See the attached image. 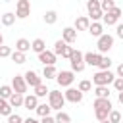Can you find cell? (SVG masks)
<instances>
[{
    "instance_id": "cell-3",
    "label": "cell",
    "mask_w": 123,
    "mask_h": 123,
    "mask_svg": "<svg viewBox=\"0 0 123 123\" xmlns=\"http://www.w3.org/2000/svg\"><path fill=\"white\" fill-rule=\"evenodd\" d=\"M69 62H71V71H73V73L85 71V62H83V52H81V50H75V48H73V54H71Z\"/></svg>"
},
{
    "instance_id": "cell-46",
    "label": "cell",
    "mask_w": 123,
    "mask_h": 123,
    "mask_svg": "<svg viewBox=\"0 0 123 123\" xmlns=\"http://www.w3.org/2000/svg\"><path fill=\"white\" fill-rule=\"evenodd\" d=\"M100 123H110V121H108V119H106V121H100Z\"/></svg>"
},
{
    "instance_id": "cell-1",
    "label": "cell",
    "mask_w": 123,
    "mask_h": 123,
    "mask_svg": "<svg viewBox=\"0 0 123 123\" xmlns=\"http://www.w3.org/2000/svg\"><path fill=\"white\" fill-rule=\"evenodd\" d=\"M48 106H50V110L62 111V108L65 106L63 92H60V90H48Z\"/></svg>"
},
{
    "instance_id": "cell-22",
    "label": "cell",
    "mask_w": 123,
    "mask_h": 123,
    "mask_svg": "<svg viewBox=\"0 0 123 123\" xmlns=\"http://www.w3.org/2000/svg\"><path fill=\"white\" fill-rule=\"evenodd\" d=\"M111 63H113V60H111L110 56H102V58H100V63H98V67H100V71H108V69L111 67Z\"/></svg>"
},
{
    "instance_id": "cell-27",
    "label": "cell",
    "mask_w": 123,
    "mask_h": 123,
    "mask_svg": "<svg viewBox=\"0 0 123 123\" xmlns=\"http://www.w3.org/2000/svg\"><path fill=\"white\" fill-rule=\"evenodd\" d=\"M54 121L56 123H71V115L65 113V111H58L56 117H54Z\"/></svg>"
},
{
    "instance_id": "cell-41",
    "label": "cell",
    "mask_w": 123,
    "mask_h": 123,
    "mask_svg": "<svg viewBox=\"0 0 123 123\" xmlns=\"http://www.w3.org/2000/svg\"><path fill=\"white\" fill-rule=\"evenodd\" d=\"M113 88H115L117 92H123V79L115 77V79H113Z\"/></svg>"
},
{
    "instance_id": "cell-8",
    "label": "cell",
    "mask_w": 123,
    "mask_h": 123,
    "mask_svg": "<svg viewBox=\"0 0 123 123\" xmlns=\"http://www.w3.org/2000/svg\"><path fill=\"white\" fill-rule=\"evenodd\" d=\"M119 17H121V10L115 6L113 10H110V12H106V13L102 15V21H104L106 25H115V23L119 21Z\"/></svg>"
},
{
    "instance_id": "cell-39",
    "label": "cell",
    "mask_w": 123,
    "mask_h": 123,
    "mask_svg": "<svg viewBox=\"0 0 123 123\" xmlns=\"http://www.w3.org/2000/svg\"><path fill=\"white\" fill-rule=\"evenodd\" d=\"M86 10H88V12L100 10V2H98V0H88V2H86Z\"/></svg>"
},
{
    "instance_id": "cell-43",
    "label": "cell",
    "mask_w": 123,
    "mask_h": 123,
    "mask_svg": "<svg viewBox=\"0 0 123 123\" xmlns=\"http://www.w3.org/2000/svg\"><path fill=\"white\" fill-rule=\"evenodd\" d=\"M23 123H40V121L35 119V117H27V119H23Z\"/></svg>"
},
{
    "instance_id": "cell-11",
    "label": "cell",
    "mask_w": 123,
    "mask_h": 123,
    "mask_svg": "<svg viewBox=\"0 0 123 123\" xmlns=\"http://www.w3.org/2000/svg\"><path fill=\"white\" fill-rule=\"evenodd\" d=\"M62 40H63L65 44H73V42L77 40V31H75L73 27H65V29L62 31Z\"/></svg>"
},
{
    "instance_id": "cell-15",
    "label": "cell",
    "mask_w": 123,
    "mask_h": 123,
    "mask_svg": "<svg viewBox=\"0 0 123 123\" xmlns=\"http://www.w3.org/2000/svg\"><path fill=\"white\" fill-rule=\"evenodd\" d=\"M37 106H38V98H37L35 94L23 96V108H25V110H35Z\"/></svg>"
},
{
    "instance_id": "cell-20",
    "label": "cell",
    "mask_w": 123,
    "mask_h": 123,
    "mask_svg": "<svg viewBox=\"0 0 123 123\" xmlns=\"http://www.w3.org/2000/svg\"><path fill=\"white\" fill-rule=\"evenodd\" d=\"M31 50H33V52H37V54H40V52H44V50H46V42H44L42 38H35V40L31 42Z\"/></svg>"
},
{
    "instance_id": "cell-14",
    "label": "cell",
    "mask_w": 123,
    "mask_h": 123,
    "mask_svg": "<svg viewBox=\"0 0 123 123\" xmlns=\"http://www.w3.org/2000/svg\"><path fill=\"white\" fill-rule=\"evenodd\" d=\"M94 110H108V111H111L113 104H111L110 98H96L94 100Z\"/></svg>"
},
{
    "instance_id": "cell-28",
    "label": "cell",
    "mask_w": 123,
    "mask_h": 123,
    "mask_svg": "<svg viewBox=\"0 0 123 123\" xmlns=\"http://www.w3.org/2000/svg\"><path fill=\"white\" fill-rule=\"evenodd\" d=\"M113 8H115V2H113V0H102V2H100V12H102V13H106V12L113 10Z\"/></svg>"
},
{
    "instance_id": "cell-4",
    "label": "cell",
    "mask_w": 123,
    "mask_h": 123,
    "mask_svg": "<svg viewBox=\"0 0 123 123\" xmlns=\"http://www.w3.org/2000/svg\"><path fill=\"white\" fill-rule=\"evenodd\" d=\"M111 46H113V37H111V35L104 33L102 37H98L96 48H98V54H100V56H102L104 52H110V50H111Z\"/></svg>"
},
{
    "instance_id": "cell-29",
    "label": "cell",
    "mask_w": 123,
    "mask_h": 123,
    "mask_svg": "<svg viewBox=\"0 0 123 123\" xmlns=\"http://www.w3.org/2000/svg\"><path fill=\"white\" fill-rule=\"evenodd\" d=\"M35 96H37V98H44V96H48V88H46L44 83H40L38 86H35Z\"/></svg>"
},
{
    "instance_id": "cell-26",
    "label": "cell",
    "mask_w": 123,
    "mask_h": 123,
    "mask_svg": "<svg viewBox=\"0 0 123 123\" xmlns=\"http://www.w3.org/2000/svg\"><path fill=\"white\" fill-rule=\"evenodd\" d=\"M94 94H96V98H110V86H96L94 88Z\"/></svg>"
},
{
    "instance_id": "cell-5",
    "label": "cell",
    "mask_w": 123,
    "mask_h": 123,
    "mask_svg": "<svg viewBox=\"0 0 123 123\" xmlns=\"http://www.w3.org/2000/svg\"><path fill=\"white\" fill-rule=\"evenodd\" d=\"M15 19H25V17H29L31 15V4H29V0H17V4H15Z\"/></svg>"
},
{
    "instance_id": "cell-23",
    "label": "cell",
    "mask_w": 123,
    "mask_h": 123,
    "mask_svg": "<svg viewBox=\"0 0 123 123\" xmlns=\"http://www.w3.org/2000/svg\"><path fill=\"white\" fill-rule=\"evenodd\" d=\"M35 111H37V115H38V117H46V115H50V111H52V110H50V106H48V104H38V106L35 108Z\"/></svg>"
},
{
    "instance_id": "cell-40",
    "label": "cell",
    "mask_w": 123,
    "mask_h": 123,
    "mask_svg": "<svg viewBox=\"0 0 123 123\" xmlns=\"http://www.w3.org/2000/svg\"><path fill=\"white\" fill-rule=\"evenodd\" d=\"M10 56H12V48L2 44V46H0V58H10Z\"/></svg>"
},
{
    "instance_id": "cell-32",
    "label": "cell",
    "mask_w": 123,
    "mask_h": 123,
    "mask_svg": "<svg viewBox=\"0 0 123 123\" xmlns=\"http://www.w3.org/2000/svg\"><path fill=\"white\" fill-rule=\"evenodd\" d=\"M90 88H92V83H90V81H86V79H83V81L79 83V86H77V90H79V92H83V94H85V92H88Z\"/></svg>"
},
{
    "instance_id": "cell-37",
    "label": "cell",
    "mask_w": 123,
    "mask_h": 123,
    "mask_svg": "<svg viewBox=\"0 0 123 123\" xmlns=\"http://www.w3.org/2000/svg\"><path fill=\"white\" fill-rule=\"evenodd\" d=\"M63 46H65V42H63L62 38H60V40H56L54 50H52V52H54V56H60V52H62V48H63Z\"/></svg>"
},
{
    "instance_id": "cell-35",
    "label": "cell",
    "mask_w": 123,
    "mask_h": 123,
    "mask_svg": "<svg viewBox=\"0 0 123 123\" xmlns=\"http://www.w3.org/2000/svg\"><path fill=\"white\" fill-rule=\"evenodd\" d=\"M71 54H73V46H69V44H65V46L62 48V52H60V56H62V58H67V60L71 58Z\"/></svg>"
},
{
    "instance_id": "cell-13",
    "label": "cell",
    "mask_w": 123,
    "mask_h": 123,
    "mask_svg": "<svg viewBox=\"0 0 123 123\" xmlns=\"http://www.w3.org/2000/svg\"><path fill=\"white\" fill-rule=\"evenodd\" d=\"M100 54L98 52H86V54H83V62H85V65H96L98 67V63H100Z\"/></svg>"
},
{
    "instance_id": "cell-21",
    "label": "cell",
    "mask_w": 123,
    "mask_h": 123,
    "mask_svg": "<svg viewBox=\"0 0 123 123\" xmlns=\"http://www.w3.org/2000/svg\"><path fill=\"white\" fill-rule=\"evenodd\" d=\"M56 75H58L56 65H46V67L42 69V77H46V81H48V79H56Z\"/></svg>"
},
{
    "instance_id": "cell-34",
    "label": "cell",
    "mask_w": 123,
    "mask_h": 123,
    "mask_svg": "<svg viewBox=\"0 0 123 123\" xmlns=\"http://www.w3.org/2000/svg\"><path fill=\"white\" fill-rule=\"evenodd\" d=\"M108 121H110V123H119V121H121V113H119L117 110H111V111L108 113Z\"/></svg>"
},
{
    "instance_id": "cell-10",
    "label": "cell",
    "mask_w": 123,
    "mask_h": 123,
    "mask_svg": "<svg viewBox=\"0 0 123 123\" xmlns=\"http://www.w3.org/2000/svg\"><path fill=\"white\" fill-rule=\"evenodd\" d=\"M23 79H25V83H27V86H38L40 83H42V77H38V73L37 71H33V69H29L25 75H23Z\"/></svg>"
},
{
    "instance_id": "cell-30",
    "label": "cell",
    "mask_w": 123,
    "mask_h": 123,
    "mask_svg": "<svg viewBox=\"0 0 123 123\" xmlns=\"http://www.w3.org/2000/svg\"><path fill=\"white\" fill-rule=\"evenodd\" d=\"M12 94H13V90H12L10 85H2V86H0V98H2V100H8Z\"/></svg>"
},
{
    "instance_id": "cell-17",
    "label": "cell",
    "mask_w": 123,
    "mask_h": 123,
    "mask_svg": "<svg viewBox=\"0 0 123 123\" xmlns=\"http://www.w3.org/2000/svg\"><path fill=\"white\" fill-rule=\"evenodd\" d=\"M86 31H88V33H90L92 37H96V38L104 35V27H102V23H100V21H96V23H90Z\"/></svg>"
},
{
    "instance_id": "cell-19",
    "label": "cell",
    "mask_w": 123,
    "mask_h": 123,
    "mask_svg": "<svg viewBox=\"0 0 123 123\" xmlns=\"http://www.w3.org/2000/svg\"><path fill=\"white\" fill-rule=\"evenodd\" d=\"M8 104H10V108L13 110V108H21L23 106V94H12L10 98H8Z\"/></svg>"
},
{
    "instance_id": "cell-24",
    "label": "cell",
    "mask_w": 123,
    "mask_h": 123,
    "mask_svg": "<svg viewBox=\"0 0 123 123\" xmlns=\"http://www.w3.org/2000/svg\"><path fill=\"white\" fill-rule=\"evenodd\" d=\"M56 21H58V13H56L54 10H48V12L44 13V23H46V25H54Z\"/></svg>"
},
{
    "instance_id": "cell-33",
    "label": "cell",
    "mask_w": 123,
    "mask_h": 123,
    "mask_svg": "<svg viewBox=\"0 0 123 123\" xmlns=\"http://www.w3.org/2000/svg\"><path fill=\"white\" fill-rule=\"evenodd\" d=\"M12 62H15V63H25L27 62V58H25V54H21V52H12Z\"/></svg>"
},
{
    "instance_id": "cell-36",
    "label": "cell",
    "mask_w": 123,
    "mask_h": 123,
    "mask_svg": "<svg viewBox=\"0 0 123 123\" xmlns=\"http://www.w3.org/2000/svg\"><path fill=\"white\" fill-rule=\"evenodd\" d=\"M108 113H110L108 110H94V115H96L98 121H106L108 119Z\"/></svg>"
},
{
    "instance_id": "cell-2",
    "label": "cell",
    "mask_w": 123,
    "mask_h": 123,
    "mask_svg": "<svg viewBox=\"0 0 123 123\" xmlns=\"http://www.w3.org/2000/svg\"><path fill=\"white\" fill-rule=\"evenodd\" d=\"M113 79H115V75L110 69L108 71H96L92 75V83L96 86H110V83H113Z\"/></svg>"
},
{
    "instance_id": "cell-9",
    "label": "cell",
    "mask_w": 123,
    "mask_h": 123,
    "mask_svg": "<svg viewBox=\"0 0 123 123\" xmlns=\"http://www.w3.org/2000/svg\"><path fill=\"white\" fill-rule=\"evenodd\" d=\"M63 98H65V102H73V104H79V102H83V92H79L77 88L69 86V88L63 92Z\"/></svg>"
},
{
    "instance_id": "cell-25",
    "label": "cell",
    "mask_w": 123,
    "mask_h": 123,
    "mask_svg": "<svg viewBox=\"0 0 123 123\" xmlns=\"http://www.w3.org/2000/svg\"><path fill=\"white\" fill-rule=\"evenodd\" d=\"M0 21H2V25L10 27V25H13V23H15V15H13L12 12H6V13L0 17Z\"/></svg>"
},
{
    "instance_id": "cell-6",
    "label": "cell",
    "mask_w": 123,
    "mask_h": 123,
    "mask_svg": "<svg viewBox=\"0 0 123 123\" xmlns=\"http://www.w3.org/2000/svg\"><path fill=\"white\" fill-rule=\"evenodd\" d=\"M56 81H58L60 86L69 88V86L73 85V81H75V73H73V71H60V73L56 75Z\"/></svg>"
},
{
    "instance_id": "cell-7",
    "label": "cell",
    "mask_w": 123,
    "mask_h": 123,
    "mask_svg": "<svg viewBox=\"0 0 123 123\" xmlns=\"http://www.w3.org/2000/svg\"><path fill=\"white\" fill-rule=\"evenodd\" d=\"M27 83H25V79H23V75H15L13 79H12V90L15 92V94H23L25 96V92H27Z\"/></svg>"
},
{
    "instance_id": "cell-16",
    "label": "cell",
    "mask_w": 123,
    "mask_h": 123,
    "mask_svg": "<svg viewBox=\"0 0 123 123\" xmlns=\"http://www.w3.org/2000/svg\"><path fill=\"white\" fill-rule=\"evenodd\" d=\"M88 25H90V21H88V17L86 15H79L77 19H75V31H86L88 29Z\"/></svg>"
},
{
    "instance_id": "cell-45",
    "label": "cell",
    "mask_w": 123,
    "mask_h": 123,
    "mask_svg": "<svg viewBox=\"0 0 123 123\" xmlns=\"http://www.w3.org/2000/svg\"><path fill=\"white\" fill-rule=\"evenodd\" d=\"M4 44V37H2V33H0V46Z\"/></svg>"
},
{
    "instance_id": "cell-31",
    "label": "cell",
    "mask_w": 123,
    "mask_h": 123,
    "mask_svg": "<svg viewBox=\"0 0 123 123\" xmlns=\"http://www.w3.org/2000/svg\"><path fill=\"white\" fill-rule=\"evenodd\" d=\"M12 113V108H10V104H8V100H2L0 98V115H10Z\"/></svg>"
},
{
    "instance_id": "cell-42",
    "label": "cell",
    "mask_w": 123,
    "mask_h": 123,
    "mask_svg": "<svg viewBox=\"0 0 123 123\" xmlns=\"http://www.w3.org/2000/svg\"><path fill=\"white\" fill-rule=\"evenodd\" d=\"M40 123H56V121H54V117H52V115H46V117H42V119H40Z\"/></svg>"
},
{
    "instance_id": "cell-44",
    "label": "cell",
    "mask_w": 123,
    "mask_h": 123,
    "mask_svg": "<svg viewBox=\"0 0 123 123\" xmlns=\"http://www.w3.org/2000/svg\"><path fill=\"white\" fill-rule=\"evenodd\" d=\"M117 37L123 38V25H117Z\"/></svg>"
},
{
    "instance_id": "cell-12",
    "label": "cell",
    "mask_w": 123,
    "mask_h": 123,
    "mask_svg": "<svg viewBox=\"0 0 123 123\" xmlns=\"http://www.w3.org/2000/svg\"><path fill=\"white\" fill-rule=\"evenodd\" d=\"M38 62L44 63V67H46V65H54V63H56V56H54L52 50H44V52L38 54Z\"/></svg>"
},
{
    "instance_id": "cell-18",
    "label": "cell",
    "mask_w": 123,
    "mask_h": 123,
    "mask_svg": "<svg viewBox=\"0 0 123 123\" xmlns=\"http://www.w3.org/2000/svg\"><path fill=\"white\" fill-rule=\"evenodd\" d=\"M29 50H31V42H29L27 38H17V40H15V52L25 54V52H29Z\"/></svg>"
},
{
    "instance_id": "cell-38",
    "label": "cell",
    "mask_w": 123,
    "mask_h": 123,
    "mask_svg": "<svg viewBox=\"0 0 123 123\" xmlns=\"http://www.w3.org/2000/svg\"><path fill=\"white\" fill-rule=\"evenodd\" d=\"M8 123H23V117L19 113H10L8 115Z\"/></svg>"
}]
</instances>
